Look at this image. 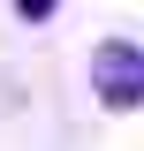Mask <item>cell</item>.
I'll list each match as a JSON object with an SVG mask.
<instances>
[{
  "label": "cell",
  "mask_w": 144,
  "mask_h": 151,
  "mask_svg": "<svg viewBox=\"0 0 144 151\" xmlns=\"http://www.w3.org/2000/svg\"><path fill=\"white\" fill-rule=\"evenodd\" d=\"M91 98L106 113H137L144 106V45L137 38H99L91 45Z\"/></svg>",
  "instance_id": "cell-1"
},
{
  "label": "cell",
  "mask_w": 144,
  "mask_h": 151,
  "mask_svg": "<svg viewBox=\"0 0 144 151\" xmlns=\"http://www.w3.org/2000/svg\"><path fill=\"white\" fill-rule=\"evenodd\" d=\"M53 8H61V0H15V15H23V23H46Z\"/></svg>",
  "instance_id": "cell-2"
}]
</instances>
